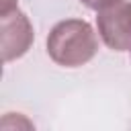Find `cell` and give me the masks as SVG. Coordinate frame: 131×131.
Here are the masks:
<instances>
[{
    "mask_svg": "<svg viewBox=\"0 0 131 131\" xmlns=\"http://www.w3.org/2000/svg\"><path fill=\"white\" fill-rule=\"evenodd\" d=\"M98 51V39L90 23L82 18H68L57 23L47 37L49 57L63 68H78L88 63Z\"/></svg>",
    "mask_w": 131,
    "mask_h": 131,
    "instance_id": "obj_1",
    "label": "cell"
},
{
    "mask_svg": "<svg viewBox=\"0 0 131 131\" xmlns=\"http://www.w3.org/2000/svg\"><path fill=\"white\" fill-rule=\"evenodd\" d=\"M96 27L106 47L115 51H131V2L119 0L98 10Z\"/></svg>",
    "mask_w": 131,
    "mask_h": 131,
    "instance_id": "obj_2",
    "label": "cell"
},
{
    "mask_svg": "<svg viewBox=\"0 0 131 131\" xmlns=\"http://www.w3.org/2000/svg\"><path fill=\"white\" fill-rule=\"evenodd\" d=\"M0 27H2V61L8 63L12 59L23 57L31 49L35 39L29 16L18 8L0 12Z\"/></svg>",
    "mask_w": 131,
    "mask_h": 131,
    "instance_id": "obj_3",
    "label": "cell"
},
{
    "mask_svg": "<svg viewBox=\"0 0 131 131\" xmlns=\"http://www.w3.org/2000/svg\"><path fill=\"white\" fill-rule=\"evenodd\" d=\"M86 8H90V10H102V8H106V6H111V4H115V2H119V0H80Z\"/></svg>",
    "mask_w": 131,
    "mask_h": 131,
    "instance_id": "obj_4",
    "label": "cell"
},
{
    "mask_svg": "<svg viewBox=\"0 0 131 131\" xmlns=\"http://www.w3.org/2000/svg\"><path fill=\"white\" fill-rule=\"evenodd\" d=\"M16 8V0H0V12H8Z\"/></svg>",
    "mask_w": 131,
    "mask_h": 131,
    "instance_id": "obj_5",
    "label": "cell"
}]
</instances>
